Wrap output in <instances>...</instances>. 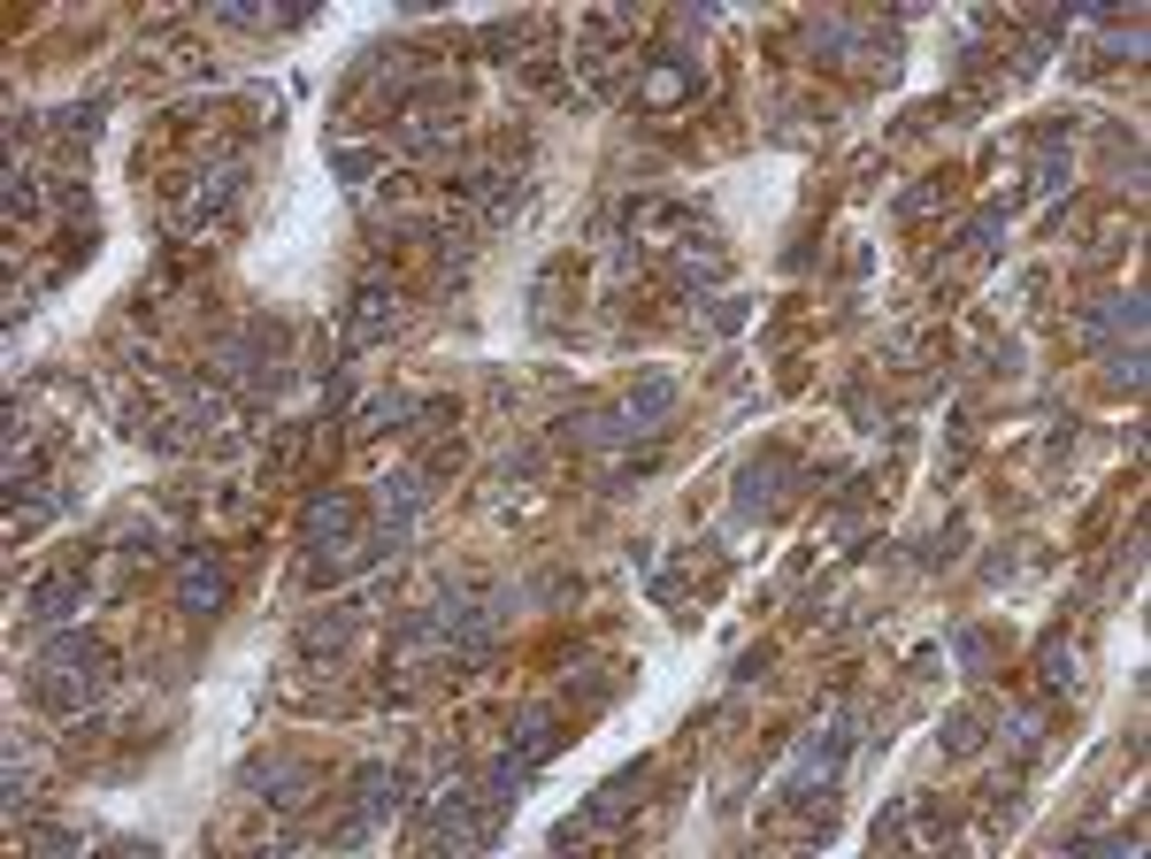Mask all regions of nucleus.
Wrapping results in <instances>:
<instances>
[{"instance_id":"nucleus-1","label":"nucleus","mask_w":1151,"mask_h":859,"mask_svg":"<svg viewBox=\"0 0 1151 859\" xmlns=\"http://www.w3.org/2000/svg\"><path fill=\"white\" fill-rule=\"evenodd\" d=\"M215 599H223V568L192 560V568H184V606H215Z\"/></svg>"}]
</instances>
